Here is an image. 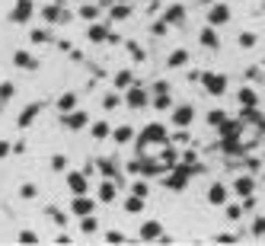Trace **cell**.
<instances>
[{
  "label": "cell",
  "mask_w": 265,
  "mask_h": 246,
  "mask_svg": "<svg viewBox=\"0 0 265 246\" xmlns=\"http://www.w3.org/2000/svg\"><path fill=\"white\" fill-rule=\"evenodd\" d=\"M163 141H166V128L160 125V121H154V125L144 128V135L138 138V144L144 147V144H163Z\"/></svg>",
  "instance_id": "1"
},
{
  "label": "cell",
  "mask_w": 265,
  "mask_h": 246,
  "mask_svg": "<svg viewBox=\"0 0 265 246\" xmlns=\"http://www.w3.org/2000/svg\"><path fill=\"white\" fill-rule=\"evenodd\" d=\"M32 13H35V4L32 0H16V7H13V13H10V20L16 26H26L32 20Z\"/></svg>",
  "instance_id": "2"
},
{
  "label": "cell",
  "mask_w": 265,
  "mask_h": 246,
  "mask_svg": "<svg viewBox=\"0 0 265 246\" xmlns=\"http://www.w3.org/2000/svg\"><path fill=\"white\" fill-rule=\"evenodd\" d=\"M125 102L131 105V109H144V105L150 102V96H147V90L141 83H135V86H128V90H125Z\"/></svg>",
  "instance_id": "3"
},
{
  "label": "cell",
  "mask_w": 265,
  "mask_h": 246,
  "mask_svg": "<svg viewBox=\"0 0 265 246\" xmlns=\"http://www.w3.org/2000/svg\"><path fill=\"white\" fill-rule=\"evenodd\" d=\"M42 105H45V102H42V99H35V102H29V105H26V109L20 112V118H16V128H29V125H32V121H35V118H39V112H42Z\"/></svg>",
  "instance_id": "4"
},
{
  "label": "cell",
  "mask_w": 265,
  "mask_h": 246,
  "mask_svg": "<svg viewBox=\"0 0 265 246\" xmlns=\"http://www.w3.org/2000/svg\"><path fill=\"white\" fill-rule=\"evenodd\" d=\"M201 86L211 93V96H224V90H227V80L220 74H201Z\"/></svg>",
  "instance_id": "5"
},
{
  "label": "cell",
  "mask_w": 265,
  "mask_h": 246,
  "mask_svg": "<svg viewBox=\"0 0 265 246\" xmlns=\"http://www.w3.org/2000/svg\"><path fill=\"white\" fill-rule=\"evenodd\" d=\"M195 118V105H176L173 109V125L176 128H189Z\"/></svg>",
  "instance_id": "6"
},
{
  "label": "cell",
  "mask_w": 265,
  "mask_h": 246,
  "mask_svg": "<svg viewBox=\"0 0 265 246\" xmlns=\"http://www.w3.org/2000/svg\"><path fill=\"white\" fill-rule=\"evenodd\" d=\"M227 20H230V7H227V4H211L208 23H211V26H224Z\"/></svg>",
  "instance_id": "7"
},
{
  "label": "cell",
  "mask_w": 265,
  "mask_h": 246,
  "mask_svg": "<svg viewBox=\"0 0 265 246\" xmlns=\"http://www.w3.org/2000/svg\"><path fill=\"white\" fill-rule=\"evenodd\" d=\"M13 64L23 67V70H39V61H35V55H32V51H26V48L13 51Z\"/></svg>",
  "instance_id": "8"
},
{
  "label": "cell",
  "mask_w": 265,
  "mask_h": 246,
  "mask_svg": "<svg viewBox=\"0 0 265 246\" xmlns=\"http://www.w3.org/2000/svg\"><path fill=\"white\" fill-rule=\"evenodd\" d=\"M67 189L74 192V195H86V189H90L86 173H70V176H67Z\"/></svg>",
  "instance_id": "9"
},
{
  "label": "cell",
  "mask_w": 265,
  "mask_h": 246,
  "mask_svg": "<svg viewBox=\"0 0 265 246\" xmlns=\"http://www.w3.org/2000/svg\"><path fill=\"white\" fill-rule=\"evenodd\" d=\"M93 198H86V195H74V201H70V211H74L77 217H86V214H93Z\"/></svg>",
  "instance_id": "10"
},
{
  "label": "cell",
  "mask_w": 265,
  "mask_h": 246,
  "mask_svg": "<svg viewBox=\"0 0 265 246\" xmlns=\"http://www.w3.org/2000/svg\"><path fill=\"white\" fill-rule=\"evenodd\" d=\"M64 128L67 131H80L83 125H86V112H77V109H70V112H64Z\"/></svg>",
  "instance_id": "11"
},
{
  "label": "cell",
  "mask_w": 265,
  "mask_h": 246,
  "mask_svg": "<svg viewBox=\"0 0 265 246\" xmlns=\"http://www.w3.org/2000/svg\"><path fill=\"white\" fill-rule=\"evenodd\" d=\"M160 233H163L160 221H147L144 227H141V240H160Z\"/></svg>",
  "instance_id": "12"
},
{
  "label": "cell",
  "mask_w": 265,
  "mask_h": 246,
  "mask_svg": "<svg viewBox=\"0 0 265 246\" xmlns=\"http://www.w3.org/2000/svg\"><path fill=\"white\" fill-rule=\"evenodd\" d=\"M163 20L170 23V26H182V23H185V7H179V4H173L170 10H166V16H163Z\"/></svg>",
  "instance_id": "13"
},
{
  "label": "cell",
  "mask_w": 265,
  "mask_h": 246,
  "mask_svg": "<svg viewBox=\"0 0 265 246\" xmlns=\"http://www.w3.org/2000/svg\"><path fill=\"white\" fill-rule=\"evenodd\" d=\"M201 45L205 48H220V39H217V32H214V26H205V29H201Z\"/></svg>",
  "instance_id": "14"
},
{
  "label": "cell",
  "mask_w": 265,
  "mask_h": 246,
  "mask_svg": "<svg viewBox=\"0 0 265 246\" xmlns=\"http://www.w3.org/2000/svg\"><path fill=\"white\" fill-rule=\"evenodd\" d=\"M236 99H240L243 109H255V105H259V96H255V90H249V86H243Z\"/></svg>",
  "instance_id": "15"
},
{
  "label": "cell",
  "mask_w": 265,
  "mask_h": 246,
  "mask_svg": "<svg viewBox=\"0 0 265 246\" xmlns=\"http://www.w3.org/2000/svg\"><path fill=\"white\" fill-rule=\"evenodd\" d=\"M208 201H211V205H224V201H227V186L214 182V186L208 189Z\"/></svg>",
  "instance_id": "16"
},
{
  "label": "cell",
  "mask_w": 265,
  "mask_h": 246,
  "mask_svg": "<svg viewBox=\"0 0 265 246\" xmlns=\"http://www.w3.org/2000/svg\"><path fill=\"white\" fill-rule=\"evenodd\" d=\"M86 35H90L93 42H105V39H109V26H102V23H93L90 29H86Z\"/></svg>",
  "instance_id": "17"
},
{
  "label": "cell",
  "mask_w": 265,
  "mask_h": 246,
  "mask_svg": "<svg viewBox=\"0 0 265 246\" xmlns=\"http://www.w3.org/2000/svg\"><path fill=\"white\" fill-rule=\"evenodd\" d=\"M112 138H115V144H128V141H135V128L131 125H121L112 131Z\"/></svg>",
  "instance_id": "18"
},
{
  "label": "cell",
  "mask_w": 265,
  "mask_h": 246,
  "mask_svg": "<svg viewBox=\"0 0 265 246\" xmlns=\"http://www.w3.org/2000/svg\"><path fill=\"white\" fill-rule=\"evenodd\" d=\"M128 86H135V74H131V70H118L115 74V90H128Z\"/></svg>",
  "instance_id": "19"
},
{
  "label": "cell",
  "mask_w": 265,
  "mask_h": 246,
  "mask_svg": "<svg viewBox=\"0 0 265 246\" xmlns=\"http://www.w3.org/2000/svg\"><path fill=\"white\" fill-rule=\"evenodd\" d=\"M233 189H236V192H240V195L246 198V195H252V189H255V182L249 179V176H240V179H236V182H233Z\"/></svg>",
  "instance_id": "20"
},
{
  "label": "cell",
  "mask_w": 265,
  "mask_h": 246,
  "mask_svg": "<svg viewBox=\"0 0 265 246\" xmlns=\"http://www.w3.org/2000/svg\"><path fill=\"white\" fill-rule=\"evenodd\" d=\"M58 109H61V112L77 109V93H61V96H58Z\"/></svg>",
  "instance_id": "21"
},
{
  "label": "cell",
  "mask_w": 265,
  "mask_h": 246,
  "mask_svg": "<svg viewBox=\"0 0 265 246\" xmlns=\"http://www.w3.org/2000/svg\"><path fill=\"white\" fill-rule=\"evenodd\" d=\"M115 186H118L115 179H105L99 186V201H112V198H115Z\"/></svg>",
  "instance_id": "22"
},
{
  "label": "cell",
  "mask_w": 265,
  "mask_h": 246,
  "mask_svg": "<svg viewBox=\"0 0 265 246\" xmlns=\"http://www.w3.org/2000/svg\"><path fill=\"white\" fill-rule=\"evenodd\" d=\"M80 16H83V20H96V16H99V4H93V0H86V4L80 7Z\"/></svg>",
  "instance_id": "23"
},
{
  "label": "cell",
  "mask_w": 265,
  "mask_h": 246,
  "mask_svg": "<svg viewBox=\"0 0 265 246\" xmlns=\"http://www.w3.org/2000/svg\"><path fill=\"white\" fill-rule=\"evenodd\" d=\"M29 42H32V45H45V42H51V32L48 29H32L29 32Z\"/></svg>",
  "instance_id": "24"
},
{
  "label": "cell",
  "mask_w": 265,
  "mask_h": 246,
  "mask_svg": "<svg viewBox=\"0 0 265 246\" xmlns=\"http://www.w3.org/2000/svg\"><path fill=\"white\" fill-rule=\"evenodd\" d=\"M125 211H128V214H138V211H144V198L131 192V198L125 201Z\"/></svg>",
  "instance_id": "25"
},
{
  "label": "cell",
  "mask_w": 265,
  "mask_h": 246,
  "mask_svg": "<svg viewBox=\"0 0 265 246\" xmlns=\"http://www.w3.org/2000/svg\"><path fill=\"white\" fill-rule=\"evenodd\" d=\"M131 7L125 4V0H118V4H112V20H128Z\"/></svg>",
  "instance_id": "26"
},
{
  "label": "cell",
  "mask_w": 265,
  "mask_h": 246,
  "mask_svg": "<svg viewBox=\"0 0 265 246\" xmlns=\"http://www.w3.org/2000/svg\"><path fill=\"white\" fill-rule=\"evenodd\" d=\"M13 96H16V86H13L10 80H7V83H0V105H7V102L13 99Z\"/></svg>",
  "instance_id": "27"
},
{
  "label": "cell",
  "mask_w": 265,
  "mask_h": 246,
  "mask_svg": "<svg viewBox=\"0 0 265 246\" xmlns=\"http://www.w3.org/2000/svg\"><path fill=\"white\" fill-rule=\"evenodd\" d=\"M80 230L83 233H96V230H99V221H96L93 214H86V217H80Z\"/></svg>",
  "instance_id": "28"
},
{
  "label": "cell",
  "mask_w": 265,
  "mask_h": 246,
  "mask_svg": "<svg viewBox=\"0 0 265 246\" xmlns=\"http://www.w3.org/2000/svg\"><path fill=\"white\" fill-rule=\"evenodd\" d=\"M185 61H189V51H185V48H176L173 55H170V67H182Z\"/></svg>",
  "instance_id": "29"
},
{
  "label": "cell",
  "mask_w": 265,
  "mask_h": 246,
  "mask_svg": "<svg viewBox=\"0 0 265 246\" xmlns=\"http://www.w3.org/2000/svg\"><path fill=\"white\" fill-rule=\"evenodd\" d=\"M109 135H112L109 121H96V125H93V138H96V141H102V138H109Z\"/></svg>",
  "instance_id": "30"
},
{
  "label": "cell",
  "mask_w": 265,
  "mask_h": 246,
  "mask_svg": "<svg viewBox=\"0 0 265 246\" xmlns=\"http://www.w3.org/2000/svg\"><path fill=\"white\" fill-rule=\"evenodd\" d=\"M102 105H105V109H118V105H121V90L118 93H109V96H105V99H102Z\"/></svg>",
  "instance_id": "31"
},
{
  "label": "cell",
  "mask_w": 265,
  "mask_h": 246,
  "mask_svg": "<svg viewBox=\"0 0 265 246\" xmlns=\"http://www.w3.org/2000/svg\"><path fill=\"white\" fill-rule=\"evenodd\" d=\"M224 121H227V115H224V112H220V109H214V112H208V125H214V128H220V125H224Z\"/></svg>",
  "instance_id": "32"
},
{
  "label": "cell",
  "mask_w": 265,
  "mask_h": 246,
  "mask_svg": "<svg viewBox=\"0 0 265 246\" xmlns=\"http://www.w3.org/2000/svg\"><path fill=\"white\" fill-rule=\"evenodd\" d=\"M160 160L166 163V166H176V147L170 144V147H163V154H160Z\"/></svg>",
  "instance_id": "33"
},
{
  "label": "cell",
  "mask_w": 265,
  "mask_h": 246,
  "mask_svg": "<svg viewBox=\"0 0 265 246\" xmlns=\"http://www.w3.org/2000/svg\"><path fill=\"white\" fill-rule=\"evenodd\" d=\"M51 170H55V173L67 170V157H64V154H55V157H51Z\"/></svg>",
  "instance_id": "34"
},
{
  "label": "cell",
  "mask_w": 265,
  "mask_h": 246,
  "mask_svg": "<svg viewBox=\"0 0 265 246\" xmlns=\"http://www.w3.org/2000/svg\"><path fill=\"white\" fill-rule=\"evenodd\" d=\"M170 93H160V96H157V99H154V109H160V112H166V109H170Z\"/></svg>",
  "instance_id": "35"
},
{
  "label": "cell",
  "mask_w": 265,
  "mask_h": 246,
  "mask_svg": "<svg viewBox=\"0 0 265 246\" xmlns=\"http://www.w3.org/2000/svg\"><path fill=\"white\" fill-rule=\"evenodd\" d=\"M35 192H39L35 182H23V186H20V198H35Z\"/></svg>",
  "instance_id": "36"
},
{
  "label": "cell",
  "mask_w": 265,
  "mask_h": 246,
  "mask_svg": "<svg viewBox=\"0 0 265 246\" xmlns=\"http://www.w3.org/2000/svg\"><path fill=\"white\" fill-rule=\"evenodd\" d=\"M16 240H20V243H39V233H32V230H20V233H16Z\"/></svg>",
  "instance_id": "37"
},
{
  "label": "cell",
  "mask_w": 265,
  "mask_h": 246,
  "mask_svg": "<svg viewBox=\"0 0 265 246\" xmlns=\"http://www.w3.org/2000/svg\"><path fill=\"white\" fill-rule=\"evenodd\" d=\"M45 211H48V217H51V221H55V224H67V217H64V214H61V211H58V208H51V205H48Z\"/></svg>",
  "instance_id": "38"
},
{
  "label": "cell",
  "mask_w": 265,
  "mask_h": 246,
  "mask_svg": "<svg viewBox=\"0 0 265 246\" xmlns=\"http://www.w3.org/2000/svg\"><path fill=\"white\" fill-rule=\"evenodd\" d=\"M128 51H131V58H135V61H144V51H141L138 42H128Z\"/></svg>",
  "instance_id": "39"
},
{
  "label": "cell",
  "mask_w": 265,
  "mask_h": 246,
  "mask_svg": "<svg viewBox=\"0 0 265 246\" xmlns=\"http://www.w3.org/2000/svg\"><path fill=\"white\" fill-rule=\"evenodd\" d=\"M240 45H243V48H252V45H255V35H252V32H240Z\"/></svg>",
  "instance_id": "40"
},
{
  "label": "cell",
  "mask_w": 265,
  "mask_h": 246,
  "mask_svg": "<svg viewBox=\"0 0 265 246\" xmlns=\"http://www.w3.org/2000/svg\"><path fill=\"white\" fill-rule=\"evenodd\" d=\"M252 233L255 236H265V217H255V221H252Z\"/></svg>",
  "instance_id": "41"
},
{
  "label": "cell",
  "mask_w": 265,
  "mask_h": 246,
  "mask_svg": "<svg viewBox=\"0 0 265 246\" xmlns=\"http://www.w3.org/2000/svg\"><path fill=\"white\" fill-rule=\"evenodd\" d=\"M243 211H246L243 205H230V208H227V217H230V221H236V217H240Z\"/></svg>",
  "instance_id": "42"
},
{
  "label": "cell",
  "mask_w": 265,
  "mask_h": 246,
  "mask_svg": "<svg viewBox=\"0 0 265 246\" xmlns=\"http://www.w3.org/2000/svg\"><path fill=\"white\" fill-rule=\"evenodd\" d=\"M131 192H135V195H141V198H147V182H135V186H131Z\"/></svg>",
  "instance_id": "43"
},
{
  "label": "cell",
  "mask_w": 265,
  "mask_h": 246,
  "mask_svg": "<svg viewBox=\"0 0 265 246\" xmlns=\"http://www.w3.org/2000/svg\"><path fill=\"white\" fill-rule=\"evenodd\" d=\"M10 154H13V144H10V141H0V160L10 157Z\"/></svg>",
  "instance_id": "44"
},
{
  "label": "cell",
  "mask_w": 265,
  "mask_h": 246,
  "mask_svg": "<svg viewBox=\"0 0 265 246\" xmlns=\"http://www.w3.org/2000/svg\"><path fill=\"white\" fill-rule=\"evenodd\" d=\"M154 93H157V96H160V93H170V83H166V80H160V83L154 86Z\"/></svg>",
  "instance_id": "45"
},
{
  "label": "cell",
  "mask_w": 265,
  "mask_h": 246,
  "mask_svg": "<svg viewBox=\"0 0 265 246\" xmlns=\"http://www.w3.org/2000/svg\"><path fill=\"white\" fill-rule=\"evenodd\" d=\"M182 160H185V166H192V163H195V151H185Z\"/></svg>",
  "instance_id": "46"
},
{
  "label": "cell",
  "mask_w": 265,
  "mask_h": 246,
  "mask_svg": "<svg viewBox=\"0 0 265 246\" xmlns=\"http://www.w3.org/2000/svg\"><path fill=\"white\" fill-rule=\"evenodd\" d=\"M214 240H217V243H233L236 236H230V233H220V236H214Z\"/></svg>",
  "instance_id": "47"
},
{
  "label": "cell",
  "mask_w": 265,
  "mask_h": 246,
  "mask_svg": "<svg viewBox=\"0 0 265 246\" xmlns=\"http://www.w3.org/2000/svg\"><path fill=\"white\" fill-rule=\"evenodd\" d=\"M105 240H109V243H121V240H125V236H121V233H115V230H112L109 236H105Z\"/></svg>",
  "instance_id": "48"
},
{
  "label": "cell",
  "mask_w": 265,
  "mask_h": 246,
  "mask_svg": "<svg viewBox=\"0 0 265 246\" xmlns=\"http://www.w3.org/2000/svg\"><path fill=\"white\" fill-rule=\"evenodd\" d=\"M198 4H205V7H211V4H214V0H198Z\"/></svg>",
  "instance_id": "49"
},
{
  "label": "cell",
  "mask_w": 265,
  "mask_h": 246,
  "mask_svg": "<svg viewBox=\"0 0 265 246\" xmlns=\"http://www.w3.org/2000/svg\"><path fill=\"white\" fill-rule=\"evenodd\" d=\"M93 4H109V0H93Z\"/></svg>",
  "instance_id": "50"
},
{
  "label": "cell",
  "mask_w": 265,
  "mask_h": 246,
  "mask_svg": "<svg viewBox=\"0 0 265 246\" xmlns=\"http://www.w3.org/2000/svg\"><path fill=\"white\" fill-rule=\"evenodd\" d=\"M125 4H128V0H125Z\"/></svg>",
  "instance_id": "51"
}]
</instances>
